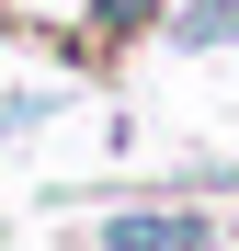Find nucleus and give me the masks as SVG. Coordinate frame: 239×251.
<instances>
[{
	"instance_id": "nucleus-1",
	"label": "nucleus",
	"mask_w": 239,
	"mask_h": 251,
	"mask_svg": "<svg viewBox=\"0 0 239 251\" xmlns=\"http://www.w3.org/2000/svg\"><path fill=\"white\" fill-rule=\"evenodd\" d=\"M114 251H205V217H114Z\"/></svg>"
}]
</instances>
